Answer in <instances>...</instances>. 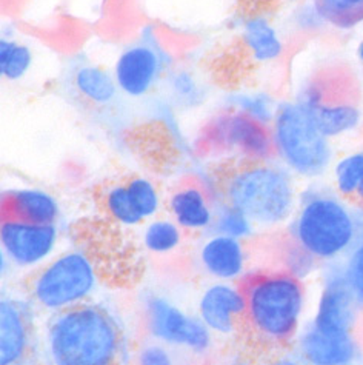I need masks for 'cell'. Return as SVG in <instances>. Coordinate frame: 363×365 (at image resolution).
<instances>
[{
  "label": "cell",
  "mask_w": 363,
  "mask_h": 365,
  "mask_svg": "<svg viewBox=\"0 0 363 365\" xmlns=\"http://www.w3.org/2000/svg\"><path fill=\"white\" fill-rule=\"evenodd\" d=\"M42 349L48 365H122L125 336L110 309L90 301L51 314Z\"/></svg>",
  "instance_id": "cell-1"
},
{
  "label": "cell",
  "mask_w": 363,
  "mask_h": 365,
  "mask_svg": "<svg viewBox=\"0 0 363 365\" xmlns=\"http://www.w3.org/2000/svg\"><path fill=\"white\" fill-rule=\"evenodd\" d=\"M238 284L246 301L245 330L265 350L291 349L305 325V281L274 268L248 272Z\"/></svg>",
  "instance_id": "cell-2"
},
{
  "label": "cell",
  "mask_w": 363,
  "mask_h": 365,
  "mask_svg": "<svg viewBox=\"0 0 363 365\" xmlns=\"http://www.w3.org/2000/svg\"><path fill=\"white\" fill-rule=\"evenodd\" d=\"M216 185L222 200L263 228L290 222L300 195L293 173L273 160H229L217 171Z\"/></svg>",
  "instance_id": "cell-3"
},
{
  "label": "cell",
  "mask_w": 363,
  "mask_h": 365,
  "mask_svg": "<svg viewBox=\"0 0 363 365\" xmlns=\"http://www.w3.org/2000/svg\"><path fill=\"white\" fill-rule=\"evenodd\" d=\"M360 233L357 208L334 188L310 185L299 195L288 237L325 265L342 261Z\"/></svg>",
  "instance_id": "cell-4"
},
{
  "label": "cell",
  "mask_w": 363,
  "mask_h": 365,
  "mask_svg": "<svg viewBox=\"0 0 363 365\" xmlns=\"http://www.w3.org/2000/svg\"><path fill=\"white\" fill-rule=\"evenodd\" d=\"M328 139L357 131L363 125L360 83L351 71L328 66L300 85L295 98Z\"/></svg>",
  "instance_id": "cell-5"
},
{
  "label": "cell",
  "mask_w": 363,
  "mask_h": 365,
  "mask_svg": "<svg viewBox=\"0 0 363 365\" xmlns=\"http://www.w3.org/2000/svg\"><path fill=\"white\" fill-rule=\"evenodd\" d=\"M99 285L93 257L80 248L54 255L31 274L28 299L37 310L56 314L90 302Z\"/></svg>",
  "instance_id": "cell-6"
},
{
  "label": "cell",
  "mask_w": 363,
  "mask_h": 365,
  "mask_svg": "<svg viewBox=\"0 0 363 365\" xmlns=\"http://www.w3.org/2000/svg\"><path fill=\"white\" fill-rule=\"evenodd\" d=\"M275 158L294 176L322 178L332 167L331 139L298 102H282L271 125Z\"/></svg>",
  "instance_id": "cell-7"
},
{
  "label": "cell",
  "mask_w": 363,
  "mask_h": 365,
  "mask_svg": "<svg viewBox=\"0 0 363 365\" xmlns=\"http://www.w3.org/2000/svg\"><path fill=\"white\" fill-rule=\"evenodd\" d=\"M199 147L229 160L266 162L275 158L271 125L234 108L219 113L200 133Z\"/></svg>",
  "instance_id": "cell-8"
},
{
  "label": "cell",
  "mask_w": 363,
  "mask_h": 365,
  "mask_svg": "<svg viewBox=\"0 0 363 365\" xmlns=\"http://www.w3.org/2000/svg\"><path fill=\"white\" fill-rule=\"evenodd\" d=\"M142 318L149 339L185 353L189 358H205L213 351L216 336L202 319L185 312L164 294L151 293L143 299Z\"/></svg>",
  "instance_id": "cell-9"
},
{
  "label": "cell",
  "mask_w": 363,
  "mask_h": 365,
  "mask_svg": "<svg viewBox=\"0 0 363 365\" xmlns=\"http://www.w3.org/2000/svg\"><path fill=\"white\" fill-rule=\"evenodd\" d=\"M171 65V57L151 31L130 45L119 56L114 79L119 90L130 98H143L162 81Z\"/></svg>",
  "instance_id": "cell-10"
},
{
  "label": "cell",
  "mask_w": 363,
  "mask_h": 365,
  "mask_svg": "<svg viewBox=\"0 0 363 365\" xmlns=\"http://www.w3.org/2000/svg\"><path fill=\"white\" fill-rule=\"evenodd\" d=\"M320 292L311 324L334 334H354L360 307L348 284L343 262L322 265Z\"/></svg>",
  "instance_id": "cell-11"
},
{
  "label": "cell",
  "mask_w": 363,
  "mask_h": 365,
  "mask_svg": "<svg viewBox=\"0 0 363 365\" xmlns=\"http://www.w3.org/2000/svg\"><path fill=\"white\" fill-rule=\"evenodd\" d=\"M59 244L57 224H31L2 219L0 224V256L17 270L36 272L54 256Z\"/></svg>",
  "instance_id": "cell-12"
},
{
  "label": "cell",
  "mask_w": 363,
  "mask_h": 365,
  "mask_svg": "<svg viewBox=\"0 0 363 365\" xmlns=\"http://www.w3.org/2000/svg\"><path fill=\"white\" fill-rule=\"evenodd\" d=\"M30 299L5 294L0 301V365H25L36 349Z\"/></svg>",
  "instance_id": "cell-13"
},
{
  "label": "cell",
  "mask_w": 363,
  "mask_h": 365,
  "mask_svg": "<svg viewBox=\"0 0 363 365\" xmlns=\"http://www.w3.org/2000/svg\"><path fill=\"white\" fill-rule=\"evenodd\" d=\"M246 310L245 293L241 284L211 282L200 293L197 316L216 338H233L243 327Z\"/></svg>",
  "instance_id": "cell-14"
},
{
  "label": "cell",
  "mask_w": 363,
  "mask_h": 365,
  "mask_svg": "<svg viewBox=\"0 0 363 365\" xmlns=\"http://www.w3.org/2000/svg\"><path fill=\"white\" fill-rule=\"evenodd\" d=\"M199 270L213 282L238 284L248 274V250L245 241L223 235H208L197 248Z\"/></svg>",
  "instance_id": "cell-15"
},
{
  "label": "cell",
  "mask_w": 363,
  "mask_h": 365,
  "mask_svg": "<svg viewBox=\"0 0 363 365\" xmlns=\"http://www.w3.org/2000/svg\"><path fill=\"white\" fill-rule=\"evenodd\" d=\"M293 349L308 365H349L360 354L356 334H334L307 322Z\"/></svg>",
  "instance_id": "cell-16"
},
{
  "label": "cell",
  "mask_w": 363,
  "mask_h": 365,
  "mask_svg": "<svg viewBox=\"0 0 363 365\" xmlns=\"http://www.w3.org/2000/svg\"><path fill=\"white\" fill-rule=\"evenodd\" d=\"M167 207L169 217L186 233H204L213 227L216 200L199 179L177 185L169 195Z\"/></svg>",
  "instance_id": "cell-17"
},
{
  "label": "cell",
  "mask_w": 363,
  "mask_h": 365,
  "mask_svg": "<svg viewBox=\"0 0 363 365\" xmlns=\"http://www.w3.org/2000/svg\"><path fill=\"white\" fill-rule=\"evenodd\" d=\"M2 219L31 224H57L60 207L56 197L39 188H14L2 195Z\"/></svg>",
  "instance_id": "cell-18"
},
{
  "label": "cell",
  "mask_w": 363,
  "mask_h": 365,
  "mask_svg": "<svg viewBox=\"0 0 363 365\" xmlns=\"http://www.w3.org/2000/svg\"><path fill=\"white\" fill-rule=\"evenodd\" d=\"M241 37L248 59L254 63H270L283 54L282 37L266 16L245 17Z\"/></svg>",
  "instance_id": "cell-19"
},
{
  "label": "cell",
  "mask_w": 363,
  "mask_h": 365,
  "mask_svg": "<svg viewBox=\"0 0 363 365\" xmlns=\"http://www.w3.org/2000/svg\"><path fill=\"white\" fill-rule=\"evenodd\" d=\"M75 94L88 105L110 108L119 99V86L110 73L95 65H82L73 76Z\"/></svg>",
  "instance_id": "cell-20"
},
{
  "label": "cell",
  "mask_w": 363,
  "mask_h": 365,
  "mask_svg": "<svg viewBox=\"0 0 363 365\" xmlns=\"http://www.w3.org/2000/svg\"><path fill=\"white\" fill-rule=\"evenodd\" d=\"M332 188L356 208H363V150L348 153L332 163Z\"/></svg>",
  "instance_id": "cell-21"
},
{
  "label": "cell",
  "mask_w": 363,
  "mask_h": 365,
  "mask_svg": "<svg viewBox=\"0 0 363 365\" xmlns=\"http://www.w3.org/2000/svg\"><path fill=\"white\" fill-rule=\"evenodd\" d=\"M184 235L171 217H154L143 225L142 245L152 256H168L184 244Z\"/></svg>",
  "instance_id": "cell-22"
},
{
  "label": "cell",
  "mask_w": 363,
  "mask_h": 365,
  "mask_svg": "<svg viewBox=\"0 0 363 365\" xmlns=\"http://www.w3.org/2000/svg\"><path fill=\"white\" fill-rule=\"evenodd\" d=\"M327 26L352 31L363 25V0H311Z\"/></svg>",
  "instance_id": "cell-23"
},
{
  "label": "cell",
  "mask_w": 363,
  "mask_h": 365,
  "mask_svg": "<svg viewBox=\"0 0 363 365\" xmlns=\"http://www.w3.org/2000/svg\"><path fill=\"white\" fill-rule=\"evenodd\" d=\"M103 210L108 217L122 227L132 228L145 224L139 211L132 202L125 182L110 185L103 193Z\"/></svg>",
  "instance_id": "cell-24"
},
{
  "label": "cell",
  "mask_w": 363,
  "mask_h": 365,
  "mask_svg": "<svg viewBox=\"0 0 363 365\" xmlns=\"http://www.w3.org/2000/svg\"><path fill=\"white\" fill-rule=\"evenodd\" d=\"M254 232L256 225L250 217L243 215L241 210L226 204L225 200H217L211 233L246 241L254 236Z\"/></svg>",
  "instance_id": "cell-25"
},
{
  "label": "cell",
  "mask_w": 363,
  "mask_h": 365,
  "mask_svg": "<svg viewBox=\"0 0 363 365\" xmlns=\"http://www.w3.org/2000/svg\"><path fill=\"white\" fill-rule=\"evenodd\" d=\"M277 259H279L280 270L299 277L302 281H307L319 268H322V264L317 259L299 244H295L291 237H286V241L280 245Z\"/></svg>",
  "instance_id": "cell-26"
},
{
  "label": "cell",
  "mask_w": 363,
  "mask_h": 365,
  "mask_svg": "<svg viewBox=\"0 0 363 365\" xmlns=\"http://www.w3.org/2000/svg\"><path fill=\"white\" fill-rule=\"evenodd\" d=\"M125 184L132 202H135L139 215L145 220V224L148 220L157 217L160 210V195L156 185L143 176H132L125 180Z\"/></svg>",
  "instance_id": "cell-27"
},
{
  "label": "cell",
  "mask_w": 363,
  "mask_h": 365,
  "mask_svg": "<svg viewBox=\"0 0 363 365\" xmlns=\"http://www.w3.org/2000/svg\"><path fill=\"white\" fill-rule=\"evenodd\" d=\"M31 62L33 54L28 46L8 39L0 43V70L5 79H21L30 70Z\"/></svg>",
  "instance_id": "cell-28"
},
{
  "label": "cell",
  "mask_w": 363,
  "mask_h": 365,
  "mask_svg": "<svg viewBox=\"0 0 363 365\" xmlns=\"http://www.w3.org/2000/svg\"><path fill=\"white\" fill-rule=\"evenodd\" d=\"M185 358V353L148 338L132 354V365H184Z\"/></svg>",
  "instance_id": "cell-29"
},
{
  "label": "cell",
  "mask_w": 363,
  "mask_h": 365,
  "mask_svg": "<svg viewBox=\"0 0 363 365\" xmlns=\"http://www.w3.org/2000/svg\"><path fill=\"white\" fill-rule=\"evenodd\" d=\"M279 105L266 93L242 94L231 99V108L242 111L265 125H273Z\"/></svg>",
  "instance_id": "cell-30"
},
{
  "label": "cell",
  "mask_w": 363,
  "mask_h": 365,
  "mask_svg": "<svg viewBox=\"0 0 363 365\" xmlns=\"http://www.w3.org/2000/svg\"><path fill=\"white\" fill-rule=\"evenodd\" d=\"M169 88L173 99L182 107H196L204 99L202 86L188 71H177L171 74Z\"/></svg>",
  "instance_id": "cell-31"
},
{
  "label": "cell",
  "mask_w": 363,
  "mask_h": 365,
  "mask_svg": "<svg viewBox=\"0 0 363 365\" xmlns=\"http://www.w3.org/2000/svg\"><path fill=\"white\" fill-rule=\"evenodd\" d=\"M342 262L351 290L356 296L360 310H363V232L359 233L356 244L342 259Z\"/></svg>",
  "instance_id": "cell-32"
},
{
  "label": "cell",
  "mask_w": 363,
  "mask_h": 365,
  "mask_svg": "<svg viewBox=\"0 0 363 365\" xmlns=\"http://www.w3.org/2000/svg\"><path fill=\"white\" fill-rule=\"evenodd\" d=\"M294 22L299 30L307 31V33L319 31L323 26H327V24L323 22V19L319 14L316 6L311 4V0L298 9V13L294 16Z\"/></svg>",
  "instance_id": "cell-33"
},
{
  "label": "cell",
  "mask_w": 363,
  "mask_h": 365,
  "mask_svg": "<svg viewBox=\"0 0 363 365\" xmlns=\"http://www.w3.org/2000/svg\"><path fill=\"white\" fill-rule=\"evenodd\" d=\"M238 11L245 17L266 16L280 4V0H236Z\"/></svg>",
  "instance_id": "cell-34"
},
{
  "label": "cell",
  "mask_w": 363,
  "mask_h": 365,
  "mask_svg": "<svg viewBox=\"0 0 363 365\" xmlns=\"http://www.w3.org/2000/svg\"><path fill=\"white\" fill-rule=\"evenodd\" d=\"M261 365H308L305 362L299 353L291 349H282L270 351V356L266 358Z\"/></svg>",
  "instance_id": "cell-35"
},
{
  "label": "cell",
  "mask_w": 363,
  "mask_h": 365,
  "mask_svg": "<svg viewBox=\"0 0 363 365\" xmlns=\"http://www.w3.org/2000/svg\"><path fill=\"white\" fill-rule=\"evenodd\" d=\"M217 365H251V364L248 362L246 359H243V358L233 356V358H228V359L222 361L221 364H217Z\"/></svg>",
  "instance_id": "cell-36"
},
{
  "label": "cell",
  "mask_w": 363,
  "mask_h": 365,
  "mask_svg": "<svg viewBox=\"0 0 363 365\" xmlns=\"http://www.w3.org/2000/svg\"><path fill=\"white\" fill-rule=\"evenodd\" d=\"M357 59H359L362 68H363V39L360 41V43L357 46Z\"/></svg>",
  "instance_id": "cell-37"
},
{
  "label": "cell",
  "mask_w": 363,
  "mask_h": 365,
  "mask_svg": "<svg viewBox=\"0 0 363 365\" xmlns=\"http://www.w3.org/2000/svg\"><path fill=\"white\" fill-rule=\"evenodd\" d=\"M357 217H359L360 232H363V208H357Z\"/></svg>",
  "instance_id": "cell-38"
},
{
  "label": "cell",
  "mask_w": 363,
  "mask_h": 365,
  "mask_svg": "<svg viewBox=\"0 0 363 365\" xmlns=\"http://www.w3.org/2000/svg\"><path fill=\"white\" fill-rule=\"evenodd\" d=\"M349 365H357V364H356V362H354V364H349Z\"/></svg>",
  "instance_id": "cell-39"
}]
</instances>
